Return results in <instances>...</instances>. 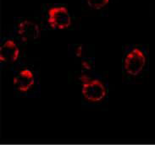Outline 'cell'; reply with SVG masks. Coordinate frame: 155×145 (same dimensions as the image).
<instances>
[{
    "label": "cell",
    "mask_w": 155,
    "mask_h": 145,
    "mask_svg": "<svg viewBox=\"0 0 155 145\" xmlns=\"http://www.w3.org/2000/svg\"><path fill=\"white\" fill-rule=\"evenodd\" d=\"M36 18L44 30L73 29L76 22V18L67 5L62 4H43L40 15Z\"/></svg>",
    "instance_id": "1"
},
{
    "label": "cell",
    "mask_w": 155,
    "mask_h": 145,
    "mask_svg": "<svg viewBox=\"0 0 155 145\" xmlns=\"http://www.w3.org/2000/svg\"><path fill=\"white\" fill-rule=\"evenodd\" d=\"M147 64L148 55L143 46L139 45L129 46L122 57V74L127 80L137 79L144 74Z\"/></svg>",
    "instance_id": "2"
},
{
    "label": "cell",
    "mask_w": 155,
    "mask_h": 145,
    "mask_svg": "<svg viewBox=\"0 0 155 145\" xmlns=\"http://www.w3.org/2000/svg\"><path fill=\"white\" fill-rule=\"evenodd\" d=\"M82 99L91 104L103 103L108 98L109 88L104 81L98 77L82 71L78 75Z\"/></svg>",
    "instance_id": "3"
},
{
    "label": "cell",
    "mask_w": 155,
    "mask_h": 145,
    "mask_svg": "<svg viewBox=\"0 0 155 145\" xmlns=\"http://www.w3.org/2000/svg\"><path fill=\"white\" fill-rule=\"evenodd\" d=\"M42 30L44 29L36 17L19 18L13 25L12 36L21 45H27L38 41Z\"/></svg>",
    "instance_id": "4"
},
{
    "label": "cell",
    "mask_w": 155,
    "mask_h": 145,
    "mask_svg": "<svg viewBox=\"0 0 155 145\" xmlns=\"http://www.w3.org/2000/svg\"><path fill=\"white\" fill-rule=\"evenodd\" d=\"M21 43L13 36L4 37L0 45V62L3 68H15L22 56Z\"/></svg>",
    "instance_id": "5"
},
{
    "label": "cell",
    "mask_w": 155,
    "mask_h": 145,
    "mask_svg": "<svg viewBox=\"0 0 155 145\" xmlns=\"http://www.w3.org/2000/svg\"><path fill=\"white\" fill-rule=\"evenodd\" d=\"M37 85V74L32 68L25 65L17 69L13 77V86L19 96H27Z\"/></svg>",
    "instance_id": "6"
},
{
    "label": "cell",
    "mask_w": 155,
    "mask_h": 145,
    "mask_svg": "<svg viewBox=\"0 0 155 145\" xmlns=\"http://www.w3.org/2000/svg\"><path fill=\"white\" fill-rule=\"evenodd\" d=\"M111 0H82L83 12L101 14L108 8Z\"/></svg>",
    "instance_id": "7"
}]
</instances>
